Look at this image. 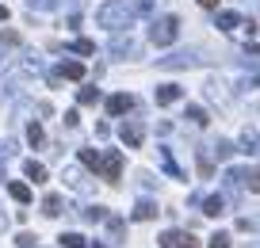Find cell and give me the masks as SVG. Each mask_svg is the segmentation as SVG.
<instances>
[{"label": "cell", "instance_id": "1", "mask_svg": "<svg viewBox=\"0 0 260 248\" xmlns=\"http://www.w3.org/2000/svg\"><path fill=\"white\" fill-rule=\"evenodd\" d=\"M149 39H153L157 46H172V42L180 39V19H176V16H165V19H157V23L149 27Z\"/></svg>", "mask_w": 260, "mask_h": 248}, {"label": "cell", "instance_id": "2", "mask_svg": "<svg viewBox=\"0 0 260 248\" xmlns=\"http://www.w3.org/2000/svg\"><path fill=\"white\" fill-rule=\"evenodd\" d=\"M161 248H199V240L184 229H169V233H161Z\"/></svg>", "mask_w": 260, "mask_h": 248}, {"label": "cell", "instance_id": "3", "mask_svg": "<svg viewBox=\"0 0 260 248\" xmlns=\"http://www.w3.org/2000/svg\"><path fill=\"white\" fill-rule=\"evenodd\" d=\"M100 172H104V180L119 184V176H122V157H119V153H107V157L100 160Z\"/></svg>", "mask_w": 260, "mask_h": 248}, {"label": "cell", "instance_id": "4", "mask_svg": "<svg viewBox=\"0 0 260 248\" xmlns=\"http://www.w3.org/2000/svg\"><path fill=\"white\" fill-rule=\"evenodd\" d=\"M119 137H122V145L138 149V145H142V137H146V130H142L138 122H122V126H119Z\"/></svg>", "mask_w": 260, "mask_h": 248}, {"label": "cell", "instance_id": "5", "mask_svg": "<svg viewBox=\"0 0 260 248\" xmlns=\"http://www.w3.org/2000/svg\"><path fill=\"white\" fill-rule=\"evenodd\" d=\"M126 111H134V96H126V92H119V96H111L107 99V115H126Z\"/></svg>", "mask_w": 260, "mask_h": 248}, {"label": "cell", "instance_id": "6", "mask_svg": "<svg viewBox=\"0 0 260 248\" xmlns=\"http://www.w3.org/2000/svg\"><path fill=\"white\" fill-rule=\"evenodd\" d=\"M184 96V88L180 84H161V88L153 92V99H157V107H169V103H176V99Z\"/></svg>", "mask_w": 260, "mask_h": 248}, {"label": "cell", "instance_id": "7", "mask_svg": "<svg viewBox=\"0 0 260 248\" xmlns=\"http://www.w3.org/2000/svg\"><path fill=\"white\" fill-rule=\"evenodd\" d=\"M57 77H65V80H84V65H81V61H61V65H57Z\"/></svg>", "mask_w": 260, "mask_h": 248}, {"label": "cell", "instance_id": "8", "mask_svg": "<svg viewBox=\"0 0 260 248\" xmlns=\"http://www.w3.org/2000/svg\"><path fill=\"white\" fill-rule=\"evenodd\" d=\"M126 12H119V8H104V12H100V23H104V27H122V23H126Z\"/></svg>", "mask_w": 260, "mask_h": 248}, {"label": "cell", "instance_id": "9", "mask_svg": "<svg viewBox=\"0 0 260 248\" xmlns=\"http://www.w3.org/2000/svg\"><path fill=\"white\" fill-rule=\"evenodd\" d=\"M203 214H207V218H218V214H226V199H222V195H211V199L203 202Z\"/></svg>", "mask_w": 260, "mask_h": 248}, {"label": "cell", "instance_id": "10", "mask_svg": "<svg viewBox=\"0 0 260 248\" xmlns=\"http://www.w3.org/2000/svg\"><path fill=\"white\" fill-rule=\"evenodd\" d=\"M149 218H157V202L142 199L138 206H134V222H149Z\"/></svg>", "mask_w": 260, "mask_h": 248}, {"label": "cell", "instance_id": "11", "mask_svg": "<svg viewBox=\"0 0 260 248\" xmlns=\"http://www.w3.org/2000/svg\"><path fill=\"white\" fill-rule=\"evenodd\" d=\"M61 206H65L61 195H46V199H42V214H46V218H57V214H61Z\"/></svg>", "mask_w": 260, "mask_h": 248}, {"label": "cell", "instance_id": "12", "mask_svg": "<svg viewBox=\"0 0 260 248\" xmlns=\"http://www.w3.org/2000/svg\"><path fill=\"white\" fill-rule=\"evenodd\" d=\"M23 172H27V180H35V184H46V168H42L39 160H27Z\"/></svg>", "mask_w": 260, "mask_h": 248}, {"label": "cell", "instance_id": "13", "mask_svg": "<svg viewBox=\"0 0 260 248\" xmlns=\"http://www.w3.org/2000/svg\"><path fill=\"white\" fill-rule=\"evenodd\" d=\"M8 195H12L16 202H31V187L19 184V180H16V184H8Z\"/></svg>", "mask_w": 260, "mask_h": 248}, {"label": "cell", "instance_id": "14", "mask_svg": "<svg viewBox=\"0 0 260 248\" xmlns=\"http://www.w3.org/2000/svg\"><path fill=\"white\" fill-rule=\"evenodd\" d=\"M237 23H241V16H237V12H218V31H234Z\"/></svg>", "mask_w": 260, "mask_h": 248}, {"label": "cell", "instance_id": "15", "mask_svg": "<svg viewBox=\"0 0 260 248\" xmlns=\"http://www.w3.org/2000/svg\"><path fill=\"white\" fill-rule=\"evenodd\" d=\"M100 160H104V157H100V153H96V149H81V164H84V168H92V172H100Z\"/></svg>", "mask_w": 260, "mask_h": 248}, {"label": "cell", "instance_id": "16", "mask_svg": "<svg viewBox=\"0 0 260 248\" xmlns=\"http://www.w3.org/2000/svg\"><path fill=\"white\" fill-rule=\"evenodd\" d=\"M27 141H31L35 149H39V145H46V134H42L39 122H31V126H27Z\"/></svg>", "mask_w": 260, "mask_h": 248}, {"label": "cell", "instance_id": "17", "mask_svg": "<svg viewBox=\"0 0 260 248\" xmlns=\"http://www.w3.org/2000/svg\"><path fill=\"white\" fill-rule=\"evenodd\" d=\"M237 180H245V184H249V191H256V195H260V168H252V172H237Z\"/></svg>", "mask_w": 260, "mask_h": 248}, {"label": "cell", "instance_id": "18", "mask_svg": "<svg viewBox=\"0 0 260 248\" xmlns=\"http://www.w3.org/2000/svg\"><path fill=\"white\" fill-rule=\"evenodd\" d=\"M96 99H100V88H81L77 92V103H84V107H92Z\"/></svg>", "mask_w": 260, "mask_h": 248}, {"label": "cell", "instance_id": "19", "mask_svg": "<svg viewBox=\"0 0 260 248\" xmlns=\"http://www.w3.org/2000/svg\"><path fill=\"white\" fill-rule=\"evenodd\" d=\"M57 240H61L65 248H84V237H81V233H61Z\"/></svg>", "mask_w": 260, "mask_h": 248}, {"label": "cell", "instance_id": "20", "mask_svg": "<svg viewBox=\"0 0 260 248\" xmlns=\"http://www.w3.org/2000/svg\"><path fill=\"white\" fill-rule=\"evenodd\" d=\"M187 119H191L195 126H207V111L203 107H187Z\"/></svg>", "mask_w": 260, "mask_h": 248}, {"label": "cell", "instance_id": "21", "mask_svg": "<svg viewBox=\"0 0 260 248\" xmlns=\"http://www.w3.org/2000/svg\"><path fill=\"white\" fill-rule=\"evenodd\" d=\"M16 244H19V248H35V244H39V237H35V233H19Z\"/></svg>", "mask_w": 260, "mask_h": 248}, {"label": "cell", "instance_id": "22", "mask_svg": "<svg viewBox=\"0 0 260 248\" xmlns=\"http://www.w3.org/2000/svg\"><path fill=\"white\" fill-rule=\"evenodd\" d=\"M211 248H230V237H226V233H214V237H211Z\"/></svg>", "mask_w": 260, "mask_h": 248}, {"label": "cell", "instance_id": "23", "mask_svg": "<svg viewBox=\"0 0 260 248\" xmlns=\"http://www.w3.org/2000/svg\"><path fill=\"white\" fill-rule=\"evenodd\" d=\"M73 50H77V54H92V50H96V46H92L88 39H77V46H73Z\"/></svg>", "mask_w": 260, "mask_h": 248}, {"label": "cell", "instance_id": "24", "mask_svg": "<svg viewBox=\"0 0 260 248\" xmlns=\"http://www.w3.org/2000/svg\"><path fill=\"white\" fill-rule=\"evenodd\" d=\"M214 153H218V157H222V160H226V157H230V153H234V145H230V141H218V145H214Z\"/></svg>", "mask_w": 260, "mask_h": 248}, {"label": "cell", "instance_id": "25", "mask_svg": "<svg viewBox=\"0 0 260 248\" xmlns=\"http://www.w3.org/2000/svg\"><path fill=\"white\" fill-rule=\"evenodd\" d=\"M84 218H88V222H104V206H92Z\"/></svg>", "mask_w": 260, "mask_h": 248}, {"label": "cell", "instance_id": "26", "mask_svg": "<svg viewBox=\"0 0 260 248\" xmlns=\"http://www.w3.org/2000/svg\"><path fill=\"white\" fill-rule=\"evenodd\" d=\"M199 4H203V8H218V0H199Z\"/></svg>", "mask_w": 260, "mask_h": 248}, {"label": "cell", "instance_id": "27", "mask_svg": "<svg viewBox=\"0 0 260 248\" xmlns=\"http://www.w3.org/2000/svg\"><path fill=\"white\" fill-rule=\"evenodd\" d=\"M4 19H8V8H4V4H0V23H4Z\"/></svg>", "mask_w": 260, "mask_h": 248}, {"label": "cell", "instance_id": "28", "mask_svg": "<svg viewBox=\"0 0 260 248\" xmlns=\"http://www.w3.org/2000/svg\"><path fill=\"white\" fill-rule=\"evenodd\" d=\"M92 248H107V244H92Z\"/></svg>", "mask_w": 260, "mask_h": 248}, {"label": "cell", "instance_id": "29", "mask_svg": "<svg viewBox=\"0 0 260 248\" xmlns=\"http://www.w3.org/2000/svg\"><path fill=\"white\" fill-rule=\"evenodd\" d=\"M0 229H4V218H0Z\"/></svg>", "mask_w": 260, "mask_h": 248}]
</instances>
